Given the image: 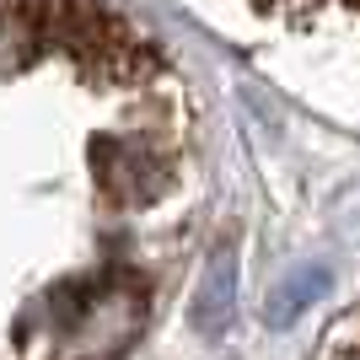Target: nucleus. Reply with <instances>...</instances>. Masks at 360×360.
<instances>
[{
  "instance_id": "nucleus-1",
  "label": "nucleus",
  "mask_w": 360,
  "mask_h": 360,
  "mask_svg": "<svg viewBox=\"0 0 360 360\" xmlns=\"http://www.w3.org/2000/svg\"><path fill=\"white\" fill-rule=\"evenodd\" d=\"M231 285H237V258H231V248H221L210 258L205 280H199V296H194V328L205 339H221L226 323H231V301H237Z\"/></svg>"
},
{
  "instance_id": "nucleus-2",
  "label": "nucleus",
  "mask_w": 360,
  "mask_h": 360,
  "mask_svg": "<svg viewBox=\"0 0 360 360\" xmlns=\"http://www.w3.org/2000/svg\"><path fill=\"white\" fill-rule=\"evenodd\" d=\"M323 280H328L323 269H301V274H290L280 290H269V301H264V317H269V328H285V323L301 312V307H307V301H317Z\"/></svg>"
}]
</instances>
